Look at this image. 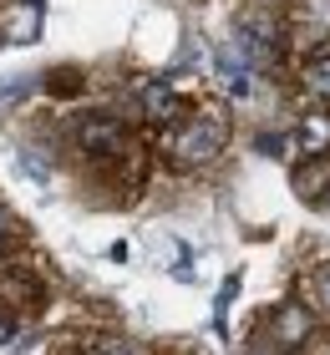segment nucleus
Segmentation results:
<instances>
[{
	"label": "nucleus",
	"mask_w": 330,
	"mask_h": 355,
	"mask_svg": "<svg viewBox=\"0 0 330 355\" xmlns=\"http://www.w3.org/2000/svg\"><path fill=\"white\" fill-rule=\"evenodd\" d=\"M224 142H229V122L224 117H193L168 137V153L178 163H188V168H204V163H213V157L224 153Z\"/></svg>",
	"instance_id": "obj_1"
},
{
	"label": "nucleus",
	"mask_w": 330,
	"mask_h": 355,
	"mask_svg": "<svg viewBox=\"0 0 330 355\" xmlns=\"http://www.w3.org/2000/svg\"><path fill=\"white\" fill-rule=\"evenodd\" d=\"M234 41H239V51H244V61H274L279 56V31H274V21H264V15H254V21H239V31H234Z\"/></svg>",
	"instance_id": "obj_2"
},
{
	"label": "nucleus",
	"mask_w": 330,
	"mask_h": 355,
	"mask_svg": "<svg viewBox=\"0 0 330 355\" xmlns=\"http://www.w3.org/2000/svg\"><path fill=\"white\" fill-rule=\"evenodd\" d=\"M81 148H87V157H117L127 153V127L112 117H87L81 122Z\"/></svg>",
	"instance_id": "obj_3"
},
{
	"label": "nucleus",
	"mask_w": 330,
	"mask_h": 355,
	"mask_svg": "<svg viewBox=\"0 0 330 355\" xmlns=\"http://www.w3.org/2000/svg\"><path fill=\"white\" fill-rule=\"evenodd\" d=\"M310 330H315V320H310V310H300V304H279V310H274V340L285 350L305 345Z\"/></svg>",
	"instance_id": "obj_4"
},
{
	"label": "nucleus",
	"mask_w": 330,
	"mask_h": 355,
	"mask_svg": "<svg viewBox=\"0 0 330 355\" xmlns=\"http://www.w3.org/2000/svg\"><path fill=\"white\" fill-rule=\"evenodd\" d=\"M295 148L305 157H325L330 153V112H305L295 127Z\"/></svg>",
	"instance_id": "obj_5"
},
{
	"label": "nucleus",
	"mask_w": 330,
	"mask_h": 355,
	"mask_svg": "<svg viewBox=\"0 0 330 355\" xmlns=\"http://www.w3.org/2000/svg\"><path fill=\"white\" fill-rule=\"evenodd\" d=\"M325 188H330V157H305V163L295 168V193H300L305 203H320Z\"/></svg>",
	"instance_id": "obj_6"
},
{
	"label": "nucleus",
	"mask_w": 330,
	"mask_h": 355,
	"mask_svg": "<svg viewBox=\"0 0 330 355\" xmlns=\"http://www.w3.org/2000/svg\"><path fill=\"white\" fill-rule=\"evenodd\" d=\"M138 96H142V112L158 122H168L178 112V96H173V82H138Z\"/></svg>",
	"instance_id": "obj_7"
},
{
	"label": "nucleus",
	"mask_w": 330,
	"mask_h": 355,
	"mask_svg": "<svg viewBox=\"0 0 330 355\" xmlns=\"http://www.w3.org/2000/svg\"><path fill=\"white\" fill-rule=\"evenodd\" d=\"M305 87L330 102V56H320V61H310V67H305Z\"/></svg>",
	"instance_id": "obj_8"
},
{
	"label": "nucleus",
	"mask_w": 330,
	"mask_h": 355,
	"mask_svg": "<svg viewBox=\"0 0 330 355\" xmlns=\"http://www.w3.org/2000/svg\"><path fill=\"white\" fill-rule=\"evenodd\" d=\"M21 168H26L31 178H41V183H46V178H51V163H46V157H41V148H21Z\"/></svg>",
	"instance_id": "obj_9"
},
{
	"label": "nucleus",
	"mask_w": 330,
	"mask_h": 355,
	"mask_svg": "<svg viewBox=\"0 0 330 355\" xmlns=\"http://www.w3.org/2000/svg\"><path fill=\"white\" fill-rule=\"evenodd\" d=\"M10 335H15V320L0 310V345H10Z\"/></svg>",
	"instance_id": "obj_10"
},
{
	"label": "nucleus",
	"mask_w": 330,
	"mask_h": 355,
	"mask_svg": "<svg viewBox=\"0 0 330 355\" xmlns=\"http://www.w3.org/2000/svg\"><path fill=\"white\" fill-rule=\"evenodd\" d=\"M10 229H15V214H10V208H6V203H0V239H6Z\"/></svg>",
	"instance_id": "obj_11"
},
{
	"label": "nucleus",
	"mask_w": 330,
	"mask_h": 355,
	"mask_svg": "<svg viewBox=\"0 0 330 355\" xmlns=\"http://www.w3.org/2000/svg\"><path fill=\"white\" fill-rule=\"evenodd\" d=\"M320 304H325V310H330V264L320 269Z\"/></svg>",
	"instance_id": "obj_12"
},
{
	"label": "nucleus",
	"mask_w": 330,
	"mask_h": 355,
	"mask_svg": "<svg viewBox=\"0 0 330 355\" xmlns=\"http://www.w3.org/2000/svg\"><path fill=\"white\" fill-rule=\"evenodd\" d=\"M102 355H132V350H127V345H107Z\"/></svg>",
	"instance_id": "obj_13"
},
{
	"label": "nucleus",
	"mask_w": 330,
	"mask_h": 355,
	"mask_svg": "<svg viewBox=\"0 0 330 355\" xmlns=\"http://www.w3.org/2000/svg\"><path fill=\"white\" fill-rule=\"evenodd\" d=\"M21 355H46V345H26V350H21Z\"/></svg>",
	"instance_id": "obj_14"
}]
</instances>
